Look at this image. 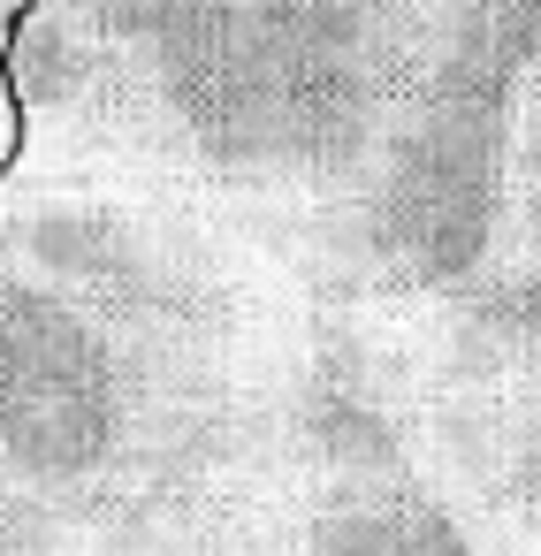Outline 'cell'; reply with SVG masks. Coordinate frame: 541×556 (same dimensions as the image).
I'll return each mask as SVG.
<instances>
[{"label": "cell", "mask_w": 541, "mask_h": 556, "mask_svg": "<svg viewBox=\"0 0 541 556\" xmlns=\"http://www.w3.org/2000/svg\"><path fill=\"white\" fill-rule=\"evenodd\" d=\"M541 0H32L16 153L168 191L313 305L404 313L503 260Z\"/></svg>", "instance_id": "1"}, {"label": "cell", "mask_w": 541, "mask_h": 556, "mask_svg": "<svg viewBox=\"0 0 541 556\" xmlns=\"http://www.w3.org/2000/svg\"><path fill=\"white\" fill-rule=\"evenodd\" d=\"M92 556H503L435 457L381 313L320 328L206 427Z\"/></svg>", "instance_id": "2"}, {"label": "cell", "mask_w": 541, "mask_h": 556, "mask_svg": "<svg viewBox=\"0 0 541 556\" xmlns=\"http://www.w3.org/2000/svg\"><path fill=\"white\" fill-rule=\"evenodd\" d=\"M404 396L503 556H541V275L381 313Z\"/></svg>", "instance_id": "3"}, {"label": "cell", "mask_w": 541, "mask_h": 556, "mask_svg": "<svg viewBox=\"0 0 541 556\" xmlns=\"http://www.w3.org/2000/svg\"><path fill=\"white\" fill-rule=\"evenodd\" d=\"M495 275H541V70L518 92L503 138V260Z\"/></svg>", "instance_id": "4"}, {"label": "cell", "mask_w": 541, "mask_h": 556, "mask_svg": "<svg viewBox=\"0 0 541 556\" xmlns=\"http://www.w3.org/2000/svg\"><path fill=\"white\" fill-rule=\"evenodd\" d=\"M24 9H32V0H0V168L16 161V138H24V123H16V85H9V54H16Z\"/></svg>", "instance_id": "5"}]
</instances>
